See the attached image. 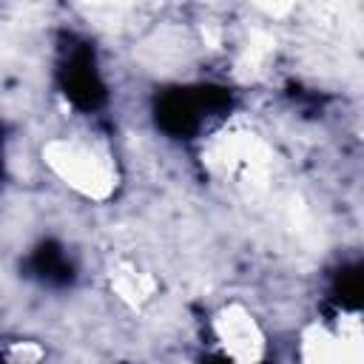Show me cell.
<instances>
[{
    "label": "cell",
    "instance_id": "cell-2",
    "mask_svg": "<svg viewBox=\"0 0 364 364\" xmlns=\"http://www.w3.org/2000/svg\"><path fill=\"white\" fill-rule=\"evenodd\" d=\"M51 80L65 105L80 117H97L111 100V85L97 43L80 31L60 34L51 63Z\"/></svg>",
    "mask_w": 364,
    "mask_h": 364
},
{
    "label": "cell",
    "instance_id": "cell-3",
    "mask_svg": "<svg viewBox=\"0 0 364 364\" xmlns=\"http://www.w3.org/2000/svg\"><path fill=\"white\" fill-rule=\"evenodd\" d=\"M20 270H23V279H28L43 290H68L80 276L74 253L60 239H51V236L34 242L26 250Z\"/></svg>",
    "mask_w": 364,
    "mask_h": 364
},
{
    "label": "cell",
    "instance_id": "cell-5",
    "mask_svg": "<svg viewBox=\"0 0 364 364\" xmlns=\"http://www.w3.org/2000/svg\"><path fill=\"white\" fill-rule=\"evenodd\" d=\"M9 171V136H6V125L0 122V182L6 179Z\"/></svg>",
    "mask_w": 364,
    "mask_h": 364
},
{
    "label": "cell",
    "instance_id": "cell-6",
    "mask_svg": "<svg viewBox=\"0 0 364 364\" xmlns=\"http://www.w3.org/2000/svg\"><path fill=\"white\" fill-rule=\"evenodd\" d=\"M0 364H23V358L17 355V350L0 344Z\"/></svg>",
    "mask_w": 364,
    "mask_h": 364
},
{
    "label": "cell",
    "instance_id": "cell-4",
    "mask_svg": "<svg viewBox=\"0 0 364 364\" xmlns=\"http://www.w3.org/2000/svg\"><path fill=\"white\" fill-rule=\"evenodd\" d=\"M202 364H270V358H256V361H245V358H233L228 353H216V355H208Z\"/></svg>",
    "mask_w": 364,
    "mask_h": 364
},
{
    "label": "cell",
    "instance_id": "cell-1",
    "mask_svg": "<svg viewBox=\"0 0 364 364\" xmlns=\"http://www.w3.org/2000/svg\"><path fill=\"white\" fill-rule=\"evenodd\" d=\"M233 108H236V94L230 85L213 80L171 82L154 94L151 122L165 139L188 145L222 128Z\"/></svg>",
    "mask_w": 364,
    "mask_h": 364
}]
</instances>
